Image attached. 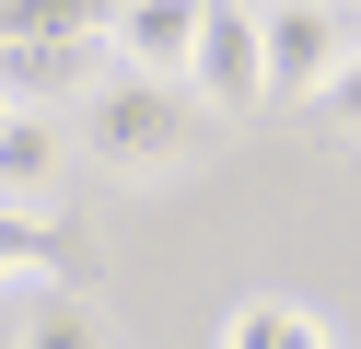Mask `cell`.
I'll list each match as a JSON object with an SVG mask.
<instances>
[{
    "label": "cell",
    "instance_id": "6da1fadb",
    "mask_svg": "<svg viewBox=\"0 0 361 349\" xmlns=\"http://www.w3.org/2000/svg\"><path fill=\"white\" fill-rule=\"evenodd\" d=\"M82 140H94L117 175H175V163H198V152H210V105H198V82L117 70V82L82 105Z\"/></svg>",
    "mask_w": 361,
    "mask_h": 349
},
{
    "label": "cell",
    "instance_id": "7a4b0ae2",
    "mask_svg": "<svg viewBox=\"0 0 361 349\" xmlns=\"http://www.w3.org/2000/svg\"><path fill=\"white\" fill-rule=\"evenodd\" d=\"M187 82H198V105H268V0H210V23H198V59H187Z\"/></svg>",
    "mask_w": 361,
    "mask_h": 349
},
{
    "label": "cell",
    "instance_id": "3957f363",
    "mask_svg": "<svg viewBox=\"0 0 361 349\" xmlns=\"http://www.w3.org/2000/svg\"><path fill=\"white\" fill-rule=\"evenodd\" d=\"M350 70V35H338V0H268V105H303Z\"/></svg>",
    "mask_w": 361,
    "mask_h": 349
},
{
    "label": "cell",
    "instance_id": "277c9868",
    "mask_svg": "<svg viewBox=\"0 0 361 349\" xmlns=\"http://www.w3.org/2000/svg\"><path fill=\"white\" fill-rule=\"evenodd\" d=\"M105 35H59V47H0V93L12 105H94L105 93Z\"/></svg>",
    "mask_w": 361,
    "mask_h": 349
},
{
    "label": "cell",
    "instance_id": "5b68a950",
    "mask_svg": "<svg viewBox=\"0 0 361 349\" xmlns=\"http://www.w3.org/2000/svg\"><path fill=\"white\" fill-rule=\"evenodd\" d=\"M198 23H210V0H117L105 47H117V70H152V82H187V59H198Z\"/></svg>",
    "mask_w": 361,
    "mask_h": 349
},
{
    "label": "cell",
    "instance_id": "8992f818",
    "mask_svg": "<svg viewBox=\"0 0 361 349\" xmlns=\"http://www.w3.org/2000/svg\"><path fill=\"white\" fill-rule=\"evenodd\" d=\"M24 279H94V245H82L71 221H59V209H12L0 198V291H24Z\"/></svg>",
    "mask_w": 361,
    "mask_h": 349
},
{
    "label": "cell",
    "instance_id": "52a82bcc",
    "mask_svg": "<svg viewBox=\"0 0 361 349\" xmlns=\"http://www.w3.org/2000/svg\"><path fill=\"white\" fill-rule=\"evenodd\" d=\"M59 152H71V140H59V116H47V105H12V116H0V198L35 209V198L59 186Z\"/></svg>",
    "mask_w": 361,
    "mask_h": 349
},
{
    "label": "cell",
    "instance_id": "ba28073f",
    "mask_svg": "<svg viewBox=\"0 0 361 349\" xmlns=\"http://www.w3.org/2000/svg\"><path fill=\"white\" fill-rule=\"evenodd\" d=\"M221 349H338L326 338V314H303V302H233V314H221Z\"/></svg>",
    "mask_w": 361,
    "mask_h": 349
},
{
    "label": "cell",
    "instance_id": "9c48e42d",
    "mask_svg": "<svg viewBox=\"0 0 361 349\" xmlns=\"http://www.w3.org/2000/svg\"><path fill=\"white\" fill-rule=\"evenodd\" d=\"M117 0H0V47H59V35H105Z\"/></svg>",
    "mask_w": 361,
    "mask_h": 349
},
{
    "label": "cell",
    "instance_id": "30bf717a",
    "mask_svg": "<svg viewBox=\"0 0 361 349\" xmlns=\"http://www.w3.org/2000/svg\"><path fill=\"white\" fill-rule=\"evenodd\" d=\"M24 349H105V314L94 302H47V314H24Z\"/></svg>",
    "mask_w": 361,
    "mask_h": 349
},
{
    "label": "cell",
    "instance_id": "8fae6325",
    "mask_svg": "<svg viewBox=\"0 0 361 349\" xmlns=\"http://www.w3.org/2000/svg\"><path fill=\"white\" fill-rule=\"evenodd\" d=\"M326 128H350V140H361V47H350V70L326 82Z\"/></svg>",
    "mask_w": 361,
    "mask_h": 349
},
{
    "label": "cell",
    "instance_id": "7c38bea8",
    "mask_svg": "<svg viewBox=\"0 0 361 349\" xmlns=\"http://www.w3.org/2000/svg\"><path fill=\"white\" fill-rule=\"evenodd\" d=\"M0 116H12V93H0Z\"/></svg>",
    "mask_w": 361,
    "mask_h": 349
}]
</instances>
